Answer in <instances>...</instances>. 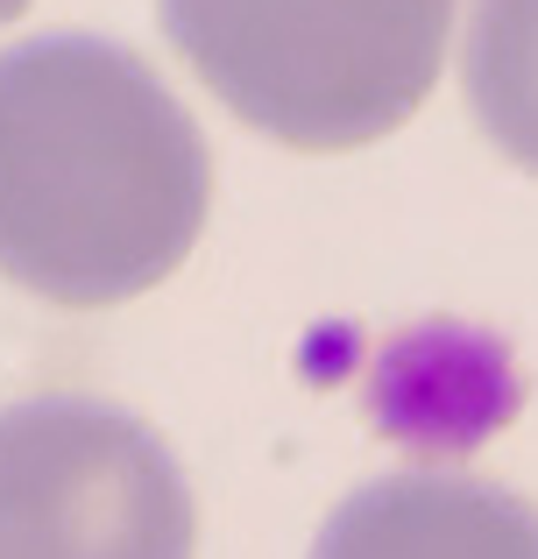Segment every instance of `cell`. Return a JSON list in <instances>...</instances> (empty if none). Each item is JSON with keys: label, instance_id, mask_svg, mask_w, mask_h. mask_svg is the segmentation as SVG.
<instances>
[{"label": "cell", "instance_id": "6da1fadb", "mask_svg": "<svg viewBox=\"0 0 538 559\" xmlns=\"http://www.w3.org/2000/svg\"><path fill=\"white\" fill-rule=\"evenodd\" d=\"M213 164L192 114L107 36L0 50V276L50 305L156 290L206 227Z\"/></svg>", "mask_w": 538, "mask_h": 559}, {"label": "cell", "instance_id": "7a4b0ae2", "mask_svg": "<svg viewBox=\"0 0 538 559\" xmlns=\"http://www.w3.org/2000/svg\"><path fill=\"white\" fill-rule=\"evenodd\" d=\"M454 0H164L213 99L290 150H361L440 85Z\"/></svg>", "mask_w": 538, "mask_h": 559}, {"label": "cell", "instance_id": "3957f363", "mask_svg": "<svg viewBox=\"0 0 538 559\" xmlns=\"http://www.w3.org/2000/svg\"><path fill=\"white\" fill-rule=\"evenodd\" d=\"M184 467L99 396L0 411V559H192Z\"/></svg>", "mask_w": 538, "mask_h": 559}, {"label": "cell", "instance_id": "277c9868", "mask_svg": "<svg viewBox=\"0 0 538 559\" xmlns=\"http://www.w3.org/2000/svg\"><path fill=\"white\" fill-rule=\"evenodd\" d=\"M312 559H538V510L482 475L404 467L361 481L319 524Z\"/></svg>", "mask_w": 538, "mask_h": 559}, {"label": "cell", "instance_id": "5b68a950", "mask_svg": "<svg viewBox=\"0 0 538 559\" xmlns=\"http://www.w3.org/2000/svg\"><path fill=\"white\" fill-rule=\"evenodd\" d=\"M461 85L482 135L511 164L538 170V0H475Z\"/></svg>", "mask_w": 538, "mask_h": 559}, {"label": "cell", "instance_id": "8992f818", "mask_svg": "<svg viewBox=\"0 0 538 559\" xmlns=\"http://www.w3.org/2000/svg\"><path fill=\"white\" fill-rule=\"evenodd\" d=\"M28 8V0H0V22H14V14H22Z\"/></svg>", "mask_w": 538, "mask_h": 559}]
</instances>
